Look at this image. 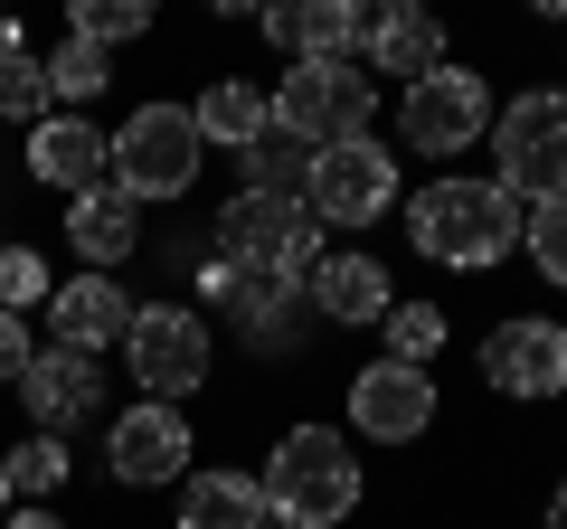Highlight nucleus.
<instances>
[{
  "instance_id": "aec40b11",
  "label": "nucleus",
  "mask_w": 567,
  "mask_h": 529,
  "mask_svg": "<svg viewBox=\"0 0 567 529\" xmlns=\"http://www.w3.org/2000/svg\"><path fill=\"white\" fill-rule=\"evenodd\" d=\"M66 246L85 256V274H114L142 246V208L123 189H85V199H66Z\"/></svg>"
},
{
  "instance_id": "9b49d317",
  "label": "nucleus",
  "mask_w": 567,
  "mask_h": 529,
  "mask_svg": "<svg viewBox=\"0 0 567 529\" xmlns=\"http://www.w3.org/2000/svg\"><path fill=\"white\" fill-rule=\"evenodd\" d=\"M435 369H406V360H369L350 369V426L369 435V445H416L425 426H435Z\"/></svg>"
},
{
  "instance_id": "a878e982",
  "label": "nucleus",
  "mask_w": 567,
  "mask_h": 529,
  "mask_svg": "<svg viewBox=\"0 0 567 529\" xmlns=\"http://www.w3.org/2000/svg\"><path fill=\"white\" fill-rule=\"evenodd\" d=\"M66 39H85V48L114 58L123 39H152V0H76V10H66Z\"/></svg>"
},
{
  "instance_id": "423d86ee",
  "label": "nucleus",
  "mask_w": 567,
  "mask_h": 529,
  "mask_svg": "<svg viewBox=\"0 0 567 529\" xmlns=\"http://www.w3.org/2000/svg\"><path fill=\"white\" fill-rule=\"evenodd\" d=\"M218 256L227 264H256V274H284V284H303L312 264H322V218L303 199H265V189H237L218 208Z\"/></svg>"
},
{
  "instance_id": "ddd939ff",
  "label": "nucleus",
  "mask_w": 567,
  "mask_h": 529,
  "mask_svg": "<svg viewBox=\"0 0 567 529\" xmlns=\"http://www.w3.org/2000/svg\"><path fill=\"white\" fill-rule=\"evenodd\" d=\"M256 29L275 48H293V66H322V58L360 66V48H369V10L360 0H265Z\"/></svg>"
},
{
  "instance_id": "b1692460",
  "label": "nucleus",
  "mask_w": 567,
  "mask_h": 529,
  "mask_svg": "<svg viewBox=\"0 0 567 529\" xmlns=\"http://www.w3.org/2000/svg\"><path fill=\"white\" fill-rule=\"evenodd\" d=\"M39 66H48V104H58V114H95V95L114 85V58L85 48V39H66L58 58H39Z\"/></svg>"
},
{
  "instance_id": "39448f33",
  "label": "nucleus",
  "mask_w": 567,
  "mask_h": 529,
  "mask_svg": "<svg viewBox=\"0 0 567 529\" xmlns=\"http://www.w3.org/2000/svg\"><path fill=\"white\" fill-rule=\"evenodd\" d=\"M208 143L199 123H189V104H142V114H123L114 133V170H104V189H123V199H189V180H199Z\"/></svg>"
},
{
  "instance_id": "2f4dec72",
  "label": "nucleus",
  "mask_w": 567,
  "mask_h": 529,
  "mask_svg": "<svg viewBox=\"0 0 567 529\" xmlns=\"http://www.w3.org/2000/svg\"><path fill=\"white\" fill-rule=\"evenodd\" d=\"M0 529H66V520H58V510H39V501H10V520H0Z\"/></svg>"
},
{
  "instance_id": "f3484780",
  "label": "nucleus",
  "mask_w": 567,
  "mask_h": 529,
  "mask_svg": "<svg viewBox=\"0 0 567 529\" xmlns=\"http://www.w3.org/2000/svg\"><path fill=\"white\" fill-rule=\"evenodd\" d=\"M199 293H208V303H227V322H237L246 341H284V312L303 303V284H284V274H256V264H227V256H208Z\"/></svg>"
},
{
  "instance_id": "6ab92c4d",
  "label": "nucleus",
  "mask_w": 567,
  "mask_h": 529,
  "mask_svg": "<svg viewBox=\"0 0 567 529\" xmlns=\"http://www.w3.org/2000/svg\"><path fill=\"white\" fill-rule=\"evenodd\" d=\"M445 66V20L435 10H416V0H398V10H369V76H406L425 85Z\"/></svg>"
},
{
  "instance_id": "f8f14e48",
  "label": "nucleus",
  "mask_w": 567,
  "mask_h": 529,
  "mask_svg": "<svg viewBox=\"0 0 567 529\" xmlns=\"http://www.w3.org/2000/svg\"><path fill=\"white\" fill-rule=\"evenodd\" d=\"M189 454H199V435H189L181 407H123L114 435H104V464H114V483L152 491V483H189Z\"/></svg>"
},
{
  "instance_id": "393cba45",
  "label": "nucleus",
  "mask_w": 567,
  "mask_h": 529,
  "mask_svg": "<svg viewBox=\"0 0 567 529\" xmlns=\"http://www.w3.org/2000/svg\"><path fill=\"white\" fill-rule=\"evenodd\" d=\"M237 162H246V189H265V199H303V180H312V152L293 133H275V123H265Z\"/></svg>"
},
{
  "instance_id": "f03ea898",
  "label": "nucleus",
  "mask_w": 567,
  "mask_h": 529,
  "mask_svg": "<svg viewBox=\"0 0 567 529\" xmlns=\"http://www.w3.org/2000/svg\"><path fill=\"white\" fill-rule=\"evenodd\" d=\"M256 491H265V520L284 529H341L360 510V454H350L341 426H284Z\"/></svg>"
},
{
  "instance_id": "4be33fe9",
  "label": "nucleus",
  "mask_w": 567,
  "mask_h": 529,
  "mask_svg": "<svg viewBox=\"0 0 567 529\" xmlns=\"http://www.w3.org/2000/svg\"><path fill=\"white\" fill-rule=\"evenodd\" d=\"M189 123H199L208 152H246L265 123H275V104H265V85H246V76H208L199 104H189Z\"/></svg>"
},
{
  "instance_id": "cd10ccee",
  "label": "nucleus",
  "mask_w": 567,
  "mask_h": 529,
  "mask_svg": "<svg viewBox=\"0 0 567 529\" xmlns=\"http://www.w3.org/2000/svg\"><path fill=\"white\" fill-rule=\"evenodd\" d=\"M379 341H388V360H406V369H435V350H445V312L435 303H388V322H379Z\"/></svg>"
},
{
  "instance_id": "6e6552de",
  "label": "nucleus",
  "mask_w": 567,
  "mask_h": 529,
  "mask_svg": "<svg viewBox=\"0 0 567 529\" xmlns=\"http://www.w3.org/2000/svg\"><path fill=\"white\" fill-rule=\"evenodd\" d=\"M123 360H133V387L152 397V407H181V397H199L208 387V322L189 303H142L133 331H123Z\"/></svg>"
},
{
  "instance_id": "473e14b6",
  "label": "nucleus",
  "mask_w": 567,
  "mask_h": 529,
  "mask_svg": "<svg viewBox=\"0 0 567 529\" xmlns=\"http://www.w3.org/2000/svg\"><path fill=\"white\" fill-rule=\"evenodd\" d=\"M539 529H567V473L548 483V510H539Z\"/></svg>"
},
{
  "instance_id": "4468645a",
  "label": "nucleus",
  "mask_w": 567,
  "mask_h": 529,
  "mask_svg": "<svg viewBox=\"0 0 567 529\" xmlns=\"http://www.w3.org/2000/svg\"><path fill=\"white\" fill-rule=\"evenodd\" d=\"M133 293L114 274H76V284H48V350H76V360H104V350L133 331Z\"/></svg>"
},
{
  "instance_id": "2eb2a0df",
  "label": "nucleus",
  "mask_w": 567,
  "mask_h": 529,
  "mask_svg": "<svg viewBox=\"0 0 567 529\" xmlns=\"http://www.w3.org/2000/svg\"><path fill=\"white\" fill-rule=\"evenodd\" d=\"M104 170H114V133H95V114H48L29 133V180L85 199V189H104Z\"/></svg>"
},
{
  "instance_id": "bb28decb",
  "label": "nucleus",
  "mask_w": 567,
  "mask_h": 529,
  "mask_svg": "<svg viewBox=\"0 0 567 529\" xmlns=\"http://www.w3.org/2000/svg\"><path fill=\"white\" fill-rule=\"evenodd\" d=\"M0 473H10V501H39V491H58L76 473V454H66V435H29V445L0 454Z\"/></svg>"
},
{
  "instance_id": "7ed1b4c3",
  "label": "nucleus",
  "mask_w": 567,
  "mask_h": 529,
  "mask_svg": "<svg viewBox=\"0 0 567 529\" xmlns=\"http://www.w3.org/2000/svg\"><path fill=\"white\" fill-rule=\"evenodd\" d=\"M492 189L520 208L567 199V85H529L492 104Z\"/></svg>"
},
{
  "instance_id": "f257e3e1",
  "label": "nucleus",
  "mask_w": 567,
  "mask_h": 529,
  "mask_svg": "<svg viewBox=\"0 0 567 529\" xmlns=\"http://www.w3.org/2000/svg\"><path fill=\"white\" fill-rule=\"evenodd\" d=\"M520 199H502L492 180H425L416 199H406V246H416L425 264H445V274H492L502 256H520Z\"/></svg>"
},
{
  "instance_id": "c85d7f7f",
  "label": "nucleus",
  "mask_w": 567,
  "mask_h": 529,
  "mask_svg": "<svg viewBox=\"0 0 567 529\" xmlns=\"http://www.w3.org/2000/svg\"><path fill=\"white\" fill-rule=\"evenodd\" d=\"M520 256H529L539 284L567 293V199H548V208H529V218H520Z\"/></svg>"
},
{
  "instance_id": "c756f323",
  "label": "nucleus",
  "mask_w": 567,
  "mask_h": 529,
  "mask_svg": "<svg viewBox=\"0 0 567 529\" xmlns=\"http://www.w3.org/2000/svg\"><path fill=\"white\" fill-rule=\"evenodd\" d=\"M29 303H48V256L39 246H0V312L29 322Z\"/></svg>"
},
{
  "instance_id": "72a5a7b5",
  "label": "nucleus",
  "mask_w": 567,
  "mask_h": 529,
  "mask_svg": "<svg viewBox=\"0 0 567 529\" xmlns=\"http://www.w3.org/2000/svg\"><path fill=\"white\" fill-rule=\"evenodd\" d=\"M0 520H10V473H0Z\"/></svg>"
},
{
  "instance_id": "7c9ffc66",
  "label": "nucleus",
  "mask_w": 567,
  "mask_h": 529,
  "mask_svg": "<svg viewBox=\"0 0 567 529\" xmlns=\"http://www.w3.org/2000/svg\"><path fill=\"white\" fill-rule=\"evenodd\" d=\"M29 360H39L29 322H20V312H0V387H20V378H29Z\"/></svg>"
},
{
  "instance_id": "20e7f679",
  "label": "nucleus",
  "mask_w": 567,
  "mask_h": 529,
  "mask_svg": "<svg viewBox=\"0 0 567 529\" xmlns=\"http://www.w3.org/2000/svg\"><path fill=\"white\" fill-rule=\"evenodd\" d=\"M275 133H293L303 152H331V143H360L369 114H379V76L350 58H322V66H284L275 95Z\"/></svg>"
},
{
  "instance_id": "a211bd4d",
  "label": "nucleus",
  "mask_w": 567,
  "mask_h": 529,
  "mask_svg": "<svg viewBox=\"0 0 567 529\" xmlns=\"http://www.w3.org/2000/svg\"><path fill=\"white\" fill-rule=\"evenodd\" d=\"M95 397H104V378H95V360H76V350H39V360H29V378H20V407L39 416V435L85 426V416H95Z\"/></svg>"
},
{
  "instance_id": "1a4fd4ad",
  "label": "nucleus",
  "mask_w": 567,
  "mask_h": 529,
  "mask_svg": "<svg viewBox=\"0 0 567 529\" xmlns=\"http://www.w3.org/2000/svg\"><path fill=\"white\" fill-rule=\"evenodd\" d=\"M303 208H312L322 227H379L388 208H398V152H388L379 133H360V143H331V152H312Z\"/></svg>"
},
{
  "instance_id": "dca6fc26",
  "label": "nucleus",
  "mask_w": 567,
  "mask_h": 529,
  "mask_svg": "<svg viewBox=\"0 0 567 529\" xmlns=\"http://www.w3.org/2000/svg\"><path fill=\"white\" fill-rule=\"evenodd\" d=\"M303 303L322 312V322H341V331H379L388 303H398V284H388L379 256H322L303 274Z\"/></svg>"
},
{
  "instance_id": "5701e85b",
  "label": "nucleus",
  "mask_w": 567,
  "mask_h": 529,
  "mask_svg": "<svg viewBox=\"0 0 567 529\" xmlns=\"http://www.w3.org/2000/svg\"><path fill=\"white\" fill-rule=\"evenodd\" d=\"M48 114H58V104H48V66H39V48L20 39V20H0V123H29V133H39Z\"/></svg>"
},
{
  "instance_id": "9d476101",
  "label": "nucleus",
  "mask_w": 567,
  "mask_h": 529,
  "mask_svg": "<svg viewBox=\"0 0 567 529\" xmlns=\"http://www.w3.org/2000/svg\"><path fill=\"white\" fill-rule=\"evenodd\" d=\"M483 378H492V397H511V407H558L567 397V322H548V312L492 322L483 331Z\"/></svg>"
},
{
  "instance_id": "0eeeda50",
  "label": "nucleus",
  "mask_w": 567,
  "mask_h": 529,
  "mask_svg": "<svg viewBox=\"0 0 567 529\" xmlns=\"http://www.w3.org/2000/svg\"><path fill=\"white\" fill-rule=\"evenodd\" d=\"M492 133V76L483 66H435L425 85H406L398 95V143L425 152V162H454V152H473Z\"/></svg>"
},
{
  "instance_id": "412c9836",
  "label": "nucleus",
  "mask_w": 567,
  "mask_h": 529,
  "mask_svg": "<svg viewBox=\"0 0 567 529\" xmlns=\"http://www.w3.org/2000/svg\"><path fill=\"white\" fill-rule=\"evenodd\" d=\"M181 529H265V491L237 464H199L181 483Z\"/></svg>"
}]
</instances>
